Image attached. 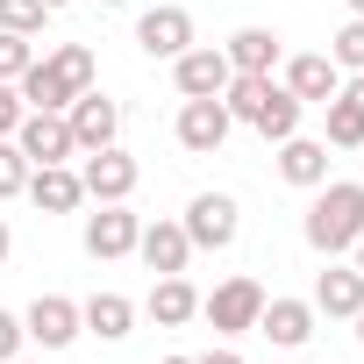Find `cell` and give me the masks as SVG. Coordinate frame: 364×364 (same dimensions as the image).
Listing matches in <instances>:
<instances>
[{
    "mask_svg": "<svg viewBox=\"0 0 364 364\" xmlns=\"http://www.w3.org/2000/svg\"><path fill=\"white\" fill-rule=\"evenodd\" d=\"M300 236H307V250L343 257V250L364 236V178H321V186H314V208H307V222H300Z\"/></svg>",
    "mask_w": 364,
    "mask_h": 364,
    "instance_id": "obj_1",
    "label": "cell"
},
{
    "mask_svg": "<svg viewBox=\"0 0 364 364\" xmlns=\"http://www.w3.org/2000/svg\"><path fill=\"white\" fill-rule=\"evenodd\" d=\"M136 178H143V164L122 150V143H107V150H79V186H86V200H129L136 193Z\"/></svg>",
    "mask_w": 364,
    "mask_h": 364,
    "instance_id": "obj_2",
    "label": "cell"
},
{
    "mask_svg": "<svg viewBox=\"0 0 364 364\" xmlns=\"http://www.w3.org/2000/svg\"><path fill=\"white\" fill-rule=\"evenodd\" d=\"M257 307H264V286L257 279H222L215 293H200V314L215 321V336H250L257 328Z\"/></svg>",
    "mask_w": 364,
    "mask_h": 364,
    "instance_id": "obj_3",
    "label": "cell"
},
{
    "mask_svg": "<svg viewBox=\"0 0 364 364\" xmlns=\"http://www.w3.org/2000/svg\"><path fill=\"white\" fill-rule=\"evenodd\" d=\"M229 79H236V65H229L222 43H193V50H178V58H171V86L186 93V100H222Z\"/></svg>",
    "mask_w": 364,
    "mask_h": 364,
    "instance_id": "obj_4",
    "label": "cell"
},
{
    "mask_svg": "<svg viewBox=\"0 0 364 364\" xmlns=\"http://www.w3.org/2000/svg\"><path fill=\"white\" fill-rule=\"evenodd\" d=\"M178 222H186V243L193 250H229L236 229H243V208H236V193H193V208Z\"/></svg>",
    "mask_w": 364,
    "mask_h": 364,
    "instance_id": "obj_5",
    "label": "cell"
},
{
    "mask_svg": "<svg viewBox=\"0 0 364 364\" xmlns=\"http://www.w3.org/2000/svg\"><path fill=\"white\" fill-rule=\"evenodd\" d=\"M15 150H22L29 164H72V157H79V143H72V122H65V114H50V107H29V114H22V129H15Z\"/></svg>",
    "mask_w": 364,
    "mask_h": 364,
    "instance_id": "obj_6",
    "label": "cell"
},
{
    "mask_svg": "<svg viewBox=\"0 0 364 364\" xmlns=\"http://www.w3.org/2000/svg\"><path fill=\"white\" fill-rule=\"evenodd\" d=\"M279 86H286L300 107H321V100H336L343 72H336L328 50H300V58H279Z\"/></svg>",
    "mask_w": 364,
    "mask_h": 364,
    "instance_id": "obj_7",
    "label": "cell"
},
{
    "mask_svg": "<svg viewBox=\"0 0 364 364\" xmlns=\"http://www.w3.org/2000/svg\"><path fill=\"white\" fill-rule=\"evenodd\" d=\"M136 236H143V215H129V200H107L100 215H86V257L100 264L136 257Z\"/></svg>",
    "mask_w": 364,
    "mask_h": 364,
    "instance_id": "obj_8",
    "label": "cell"
},
{
    "mask_svg": "<svg viewBox=\"0 0 364 364\" xmlns=\"http://www.w3.org/2000/svg\"><path fill=\"white\" fill-rule=\"evenodd\" d=\"M65 122H72V143H79V150H107V143L122 136V100H107L100 86H86V93L65 107Z\"/></svg>",
    "mask_w": 364,
    "mask_h": 364,
    "instance_id": "obj_9",
    "label": "cell"
},
{
    "mask_svg": "<svg viewBox=\"0 0 364 364\" xmlns=\"http://www.w3.org/2000/svg\"><path fill=\"white\" fill-rule=\"evenodd\" d=\"M136 50L171 65L178 50H193V15H186V8H143V15H136Z\"/></svg>",
    "mask_w": 364,
    "mask_h": 364,
    "instance_id": "obj_10",
    "label": "cell"
},
{
    "mask_svg": "<svg viewBox=\"0 0 364 364\" xmlns=\"http://www.w3.org/2000/svg\"><path fill=\"white\" fill-rule=\"evenodd\" d=\"M22 328H29V343H43V350H65V343L86 336V328H79V300H65V293H36L29 314H22Z\"/></svg>",
    "mask_w": 364,
    "mask_h": 364,
    "instance_id": "obj_11",
    "label": "cell"
},
{
    "mask_svg": "<svg viewBox=\"0 0 364 364\" xmlns=\"http://www.w3.org/2000/svg\"><path fill=\"white\" fill-rule=\"evenodd\" d=\"M171 129H178V150H193V157H215V150L229 143V129H236V122H229V107H222V100H186Z\"/></svg>",
    "mask_w": 364,
    "mask_h": 364,
    "instance_id": "obj_12",
    "label": "cell"
},
{
    "mask_svg": "<svg viewBox=\"0 0 364 364\" xmlns=\"http://www.w3.org/2000/svg\"><path fill=\"white\" fill-rule=\"evenodd\" d=\"M314 300H272L264 293V307H257V336H272L279 350H307L314 343Z\"/></svg>",
    "mask_w": 364,
    "mask_h": 364,
    "instance_id": "obj_13",
    "label": "cell"
},
{
    "mask_svg": "<svg viewBox=\"0 0 364 364\" xmlns=\"http://www.w3.org/2000/svg\"><path fill=\"white\" fill-rule=\"evenodd\" d=\"M321 107H328V150H364V72H350L336 86V100H321Z\"/></svg>",
    "mask_w": 364,
    "mask_h": 364,
    "instance_id": "obj_14",
    "label": "cell"
},
{
    "mask_svg": "<svg viewBox=\"0 0 364 364\" xmlns=\"http://www.w3.org/2000/svg\"><path fill=\"white\" fill-rule=\"evenodd\" d=\"M22 193H29L43 215H79V208H86V186H79V171H72V164H36Z\"/></svg>",
    "mask_w": 364,
    "mask_h": 364,
    "instance_id": "obj_15",
    "label": "cell"
},
{
    "mask_svg": "<svg viewBox=\"0 0 364 364\" xmlns=\"http://www.w3.org/2000/svg\"><path fill=\"white\" fill-rule=\"evenodd\" d=\"M136 257L164 279V272H186L193 264V243H186V222H143V236H136Z\"/></svg>",
    "mask_w": 364,
    "mask_h": 364,
    "instance_id": "obj_16",
    "label": "cell"
},
{
    "mask_svg": "<svg viewBox=\"0 0 364 364\" xmlns=\"http://www.w3.org/2000/svg\"><path fill=\"white\" fill-rule=\"evenodd\" d=\"M357 307H364V272H357V264H328V272L314 279V314L350 321Z\"/></svg>",
    "mask_w": 364,
    "mask_h": 364,
    "instance_id": "obj_17",
    "label": "cell"
},
{
    "mask_svg": "<svg viewBox=\"0 0 364 364\" xmlns=\"http://www.w3.org/2000/svg\"><path fill=\"white\" fill-rule=\"evenodd\" d=\"M143 314H150L157 328H186V321L200 314V293L186 286V272H164V279L150 286V300H143Z\"/></svg>",
    "mask_w": 364,
    "mask_h": 364,
    "instance_id": "obj_18",
    "label": "cell"
},
{
    "mask_svg": "<svg viewBox=\"0 0 364 364\" xmlns=\"http://www.w3.org/2000/svg\"><path fill=\"white\" fill-rule=\"evenodd\" d=\"M279 178H286V186H300V193H314L321 178H328V143L286 136V143H279Z\"/></svg>",
    "mask_w": 364,
    "mask_h": 364,
    "instance_id": "obj_19",
    "label": "cell"
},
{
    "mask_svg": "<svg viewBox=\"0 0 364 364\" xmlns=\"http://www.w3.org/2000/svg\"><path fill=\"white\" fill-rule=\"evenodd\" d=\"M15 86H22V100H29V107H50V114H65V107L79 100V86L65 79V65H58V58H36Z\"/></svg>",
    "mask_w": 364,
    "mask_h": 364,
    "instance_id": "obj_20",
    "label": "cell"
},
{
    "mask_svg": "<svg viewBox=\"0 0 364 364\" xmlns=\"http://www.w3.org/2000/svg\"><path fill=\"white\" fill-rule=\"evenodd\" d=\"M79 328L100 336V343H122V336L136 328V300H122V293H93V300H79Z\"/></svg>",
    "mask_w": 364,
    "mask_h": 364,
    "instance_id": "obj_21",
    "label": "cell"
},
{
    "mask_svg": "<svg viewBox=\"0 0 364 364\" xmlns=\"http://www.w3.org/2000/svg\"><path fill=\"white\" fill-rule=\"evenodd\" d=\"M300 114H307V107L272 79V86H264V100H257V114H250V129H257L264 143H286V136H300Z\"/></svg>",
    "mask_w": 364,
    "mask_h": 364,
    "instance_id": "obj_22",
    "label": "cell"
},
{
    "mask_svg": "<svg viewBox=\"0 0 364 364\" xmlns=\"http://www.w3.org/2000/svg\"><path fill=\"white\" fill-rule=\"evenodd\" d=\"M222 50H229L236 72H279V58H286V43H279L272 29H236Z\"/></svg>",
    "mask_w": 364,
    "mask_h": 364,
    "instance_id": "obj_23",
    "label": "cell"
},
{
    "mask_svg": "<svg viewBox=\"0 0 364 364\" xmlns=\"http://www.w3.org/2000/svg\"><path fill=\"white\" fill-rule=\"evenodd\" d=\"M43 22H50L43 0H0V29L8 36H43Z\"/></svg>",
    "mask_w": 364,
    "mask_h": 364,
    "instance_id": "obj_24",
    "label": "cell"
},
{
    "mask_svg": "<svg viewBox=\"0 0 364 364\" xmlns=\"http://www.w3.org/2000/svg\"><path fill=\"white\" fill-rule=\"evenodd\" d=\"M29 157L15 150V136H0V200H22V186H29Z\"/></svg>",
    "mask_w": 364,
    "mask_h": 364,
    "instance_id": "obj_25",
    "label": "cell"
},
{
    "mask_svg": "<svg viewBox=\"0 0 364 364\" xmlns=\"http://www.w3.org/2000/svg\"><path fill=\"white\" fill-rule=\"evenodd\" d=\"M328 58H336V72H364V22H357V15L328 36Z\"/></svg>",
    "mask_w": 364,
    "mask_h": 364,
    "instance_id": "obj_26",
    "label": "cell"
},
{
    "mask_svg": "<svg viewBox=\"0 0 364 364\" xmlns=\"http://www.w3.org/2000/svg\"><path fill=\"white\" fill-rule=\"evenodd\" d=\"M36 65V43L29 36H8V29H0V79H22Z\"/></svg>",
    "mask_w": 364,
    "mask_h": 364,
    "instance_id": "obj_27",
    "label": "cell"
},
{
    "mask_svg": "<svg viewBox=\"0 0 364 364\" xmlns=\"http://www.w3.org/2000/svg\"><path fill=\"white\" fill-rule=\"evenodd\" d=\"M22 114H29L22 86H15V79H0V136H15V129H22Z\"/></svg>",
    "mask_w": 364,
    "mask_h": 364,
    "instance_id": "obj_28",
    "label": "cell"
},
{
    "mask_svg": "<svg viewBox=\"0 0 364 364\" xmlns=\"http://www.w3.org/2000/svg\"><path fill=\"white\" fill-rule=\"evenodd\" d=\"M22 343H29L22 314H8V307H0V364H8V357H22Z\"/></svg>",
    "mask_w": 364,
    "mask_h": 364,
    "instance_id": "obj_29",
    "label": "cell"
},
{
    "mask_svg": "<svg viewBox=\"0 0 364 364\" xmlns=\"http://www.w3.org/2000/svg\"><path fill=\"white\" fill-rule=\"evenodd\" d=\"M193 364H243V357H236L229 343H215V350H208V357H193Z\"/></svg>",
    "mask_w": 364,
    "mask_h": 364,
    "instance_id": "obj_30",
    "label": "cell"
},
{
    "mask_svg": "<svg viewBox=\"0 0 364 364\" xmlns=\"http://www.w3.org/2000/svg\"><path fill=\"white\" fill-rule=\"evenodd\" d=\"M8 250H15V236H8V215H0V264H8Z\"/></svg>",
    "mask_w": 364,
    "mask_h": 364,
    "instance_id": "obj_31",
    "label": "cell"
},
{
    "mask_svg": "<svg viewBox=\"0 0 364 364\" xmlns=\"http://www.w3.org/2000/svg\"><path fill=\"white\" fill-rule=\"evenodd\" d=\"M350 264H357V272H364V236H357V243H350Z\"/></svg>",
    "mask_w": 364,
    "mask_h": 364,
    "instance_id": "obj_32",
    "label": "cell"
},
{
    "mask_svg": "<svg viewBox=\"0 0 364 364\" xmlns=\"http://www.w3.org/2000/svg\"><path fill=\"white\" fill-rule=\"evenodd\" d=\"M350 321H357V343H364V307H357V314H350Z\"/></svg>",
    "mask_w": 364,
    "mask_h": 364,
    "instance_id": "obj_33",
    "label": "cell"
},
{
    "mask_svg": "<svg viewBox=\"0 0 364 364\" xmlns=\"http://www.w3.org/2000/svg\"><path fill=\"white\" fill-rule=\"evenodd\" d=\"M43 8H50V15H58V8H72V0H43Z\"/></svg>",
    "mask_w": 364,
    "mask_h": 364,
    "instance_id": "obj_34",
    "label": "cell"
},
{
    "mask_svg": "<svg viewBox=\"0 0 364 364\" xmlns=\"http://www.w3.org/2000/svg\"><path fill=\"white\" fill-rule=\"evenodd\" d=\"M350 15H357V22H364V0H350Z\"/></svg>",
    "mask_w": 364,
    "mask_h": 364,
    "instance_id": "obj_35",
    "label": "cell"
},
{
    "mask_svg": "<svg viewBox=\"0 0 364 364\" xmlns=\"http://www.w3.org/2000/svg\"><path fill=\"white\" fill-rule=\"evenodd\" d=\"M164 364H193V357H164Z\"/></svg>",
    "mask_w": 364,
    "mask_h": 364,
    "instance_id": "obj_36",
    "label": "cell"
},
{
    "mask_svg": "<svg viewBox=\"0 0 364 364\" xmlns=\"http://www.w3.org/2000/svg\"><path fill=\"white\" fill-rule=\"evenodd\" d=\"M100 8H122V0H100Z\"/></svg>",
    "mask_w": 364,
    "mask_h": 364,
    "instance_id": "obj_37",
    "label": "cell"
},
{
    "mask_svg": "<svg viewBox=\"0 0 364 364\" xmlns=\"http://www.w3.org/2000/svg\"><path fill=\"white\" fill-rule=\"evenodd\" d=\"M8 364H22V357H8Z\"/></svg>",
    "mask_w": 364,
    "mask_h": 364,
    "instance_id": "obj_38",
    "label": "cell"
}]
</instances>
